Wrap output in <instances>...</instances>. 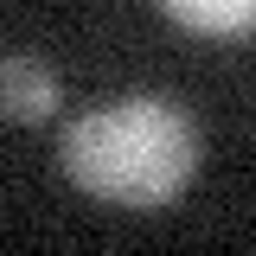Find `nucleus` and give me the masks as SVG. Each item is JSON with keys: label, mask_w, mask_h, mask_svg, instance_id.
<instances>
[{"label": "nucleus", "mask_w": 256, "mask_h": 256, "mask_svg": "<svg viewBox=\"0 0 256 256\" xmlns=\"http://www.w3.org/2000/svg\"><path fill=\"white\" fill-rule=\"evenodd\" d=\"M180 26L205 32V38H244L256 32V0H160Z\"/></svg>", "instance_id": "nucleus-3"}, {"label": "nucleus", "mask_w": 256, "mask_h": 256, "mask_svg": "<svg viewBox=\"0 0 256 256\" xmlns=\"http://www.w3.org/2000/svg\"><path fill=\"white\" fill-rule=\"evenodd\" d=\"M198 122L186 116V102L173 96H122L102 102L90 116L64 128L58 160L77 180V192H90L102 205H128V212H160L192 186L198 173Z\"/></svg>", "instance_id": "nucleus-1"}, {"label": "nucleus", "mask_w": 256, "mask_h": 256, "mask_svg": "<svg viewBox=\"0 0 256 256\" xmlns=\"http://www.w3.org/2000/svg\"><path fill=\"white\" fill-rule=\"evenodd\" d=\"M58 102H64V96H58L52 64L26 58V52L0 58V116H6V122H45Z\"/></svg>", "instance_id": "nucleus-2"}]
</instances>
